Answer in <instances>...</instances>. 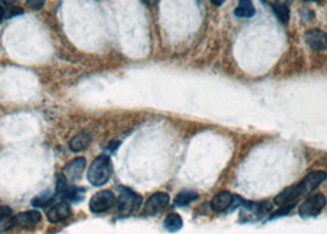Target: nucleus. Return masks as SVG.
<instances>
[{"label": "nucleus", "mask_w": 327, "mask_h": 234, "mask_svg": "<svg viewBox=\"0 0 327 234\" xmlns=\"http://www.w3.org/2000/svg\"><path fill=\"white\" fill-rule=\"evenodd\" d=\"M326 177L327 174L325 171H312V173L308 174V175L304 177L300 182L289 186L286 190L282 191L278 196H276L275 204L279 205L281 207L287 205H294L293 202L295 200L314 191L315 189L321 185V182L325 181Z\"/></svg>", "instance_id": "obj_1"}, {"label": "nucleus", "mask_w": 327, "mask_h": 234, "mask_svg": "<svg viewBox=\"0 0 327 234\" xmlns=\"http://www.w3.org/2000/svg\"><path fill=\"white\" fill-rule=\"evenodd\" d=\"M112 175V162L110 157L102 154L92 162L87 171V180L94 186L106 184Z\"/></svg>", "instance_id": "obj_2"}, {"label": "nucleus", "mask_w": 327, "mask_h": 234, "mask_svg": "<svg viewBox=\"0 0 327 234\" xmlns=\"http://www.w3.org/2000/svg\"><path fill=\"white\" fill-rule=\"evenodd\" d=\"M143 204L142 196L135 194L128 188H120V195L117 199V211L122 216H128L140 208Z\"/></svg>", "instance_id": "obj_3"}, {"label": "nucleus", "mask_w": 327, "mask_h": 234, "mask_svg": "<svg viewBox=\"0 0 327 234\" xmlns=\"http://www.w3.org/2000/svg\"><path fill=\"white\" fill-rule=\"evenodd\" d=\"M268 204H267V202L256 204V202L244 201V204L241 206L240 221L241 222L260 221L262 217L267 215V213L270 211V205Z\"/></svg>", "instance_id": "obj_4"}, {"label": "nucleus", "mask_w": 327, "mask_h": 234, "mask_svg": "<svg viewBox=\"0 0 327 234\" xmlns=\"http://www.w3.org/2000/svg\"><path fill=\"white\" fill-rule=\"evenodd\" d=\"M326 206V197L322 194L310 196L306 199L299 207V215L303 218H310V217H316L321 213L323 207Z\"/></svg>", "instance_id": "obj_5"}, {"label": "nucleus", "mask_w": 327, "mask_h": 234, "mask_svg": "<svg viewBox=\"0 0 327 234\" xmlns=\"http://www.w3.org/2000/svg\"><path fill=\"white\" fill-rule=\"evenodd\" d=\"M244 204V200L241 197L233 195L230 193H221L218 194L210 202V207L215 212H225L228 210H233V208L239 207Z\"/></svg>", "instance_id": "obj_6"}, {"label": "nucleus", "mask_w": 327, "mask_h": 234, "mask_svg": "<svg viewBox=\"0 0 327 234\" xmlns=\"http://www.w3.org/2000/svg\"><path fill=\"white\" fill-rule=\"evenodd\" d=\"M115 204V195L112 191L103 190L100 193L95 194L94 196L90 199L89 207L90 211L94 213H101L105 211L110 210Z\"/></svg>", "instance_id": "obj_7"}, {"label": "nucleus", "mask_w": 327, "mask_h": 234, "mask_svg": "<svg viewBox=\"0 0 327 234\" xmlns=\"http://www.w3.org/2000/svg\"><path fill=\"white\" fill-rule=\"evenodd\" d=\"M170 202V196L165 193H156L149 197L144 207V213L148 216H154L162 211Z\"/></svg>", "instance_id": "obj_8"}, {"label": "nucleus", "mask_w": 327, "mask_h": 234, "mask_svg": "<svg viewBox=\"0 0 327 234\" xmlns=\"http://www.w3.org/2000/svg\"><path fill=\"white\" fill-rule=\"evenodd\" d=\"M306 43L309 44L310 49L314 51H325L327 50V33L323 31L312 29L309 30L305 33Z\"/></svg>", "instance_id": "obj_9"}, {"label": "nucleus", "mask_w": 327, "mask_h": 234, "mask_svg": "<svg viewBox=\"0 0 327 234\" xmlns=\"http://www.w3.org/2000/svg\"><path fill=\"white\" fill-rule=\"evenodd\" d=\"M70 215H72V210H70L69 204L67 201H62L50 208L47 213V219L50 223H58V222L67 219Z\"/></svg>", "instance_id": "obj_10"}, {"label": "nucleus", "mask_w": 327, "mask_h": 234, "mask_svg": "<svg viewBox=\"0 0 327 234\" xmlns=\"http://www.w3.org/2000/svg\"><path fill=\"white\" fill-rule=\"evenodd\" d=\"M41 221V213L38 211H27L14 216V227H33Z\"/></svg>", "instance_id": "obj_11"}, {"label": "nucleus", "mask_w": 327, "mask_h": 234, "mask_svg": "<svg viewBox=\"0 0 327 234\" xmlns=\"http://www.w3.org/2000/svg\"><path fill=\"white\" fill-rule=\"evenodd\" d=\"M86 160L85 158H77L73 162H70L64 170V175H66L67 180H75L78 177H80L81 173L85 169Z\"/></svg>", "instance_id": "obj_12"}, {"label": "nucleus", "mask_w": 327, "mask_h": 234, "mask_svg": "<svg viewBox=\"0 0 327 234\" xmlns=\"http://www.w3.org/2000/svg\"><path fill=\"white\" fill-rule=\"evenodd\" d=\"M90 142H91L90 134L86 133V132H81V133L77 134V136L70 141L69 149L72 152L78 153V152H81V151H84L85 148H87V147H89V145H90Z\"/></svg>", "instance_id": "obj_13"}, {"label": "nucleus", "mask_w": 327, "mask_h": 234, "mask_svg": "<svg viewBox=\"0 0 327 234\" xmlns=\"http://www.w3.org/2000/svg\"><path fill=\"white\" fill-rule=\"evenodd\" d=\"M198 197L199 195L196 193V191L185 190V191H181L179 195L175 197L174 204L175 206H177V207H185V206L192 204L193 201L198 200Z\"/></svg>", "instance_id": "obj_14"}, {"label": "nucleus", "mask_w": 327, "mask_h": 234, "mask_svg": "<svg viewBox=\"0 0 327 234\" xmlns=\"http://www.w3.org/2000/svg\"><path fill=\"white\" fill-rule=\"evenodd\" d=\"M256 10L255 7L251 2H247V0H241L239 3V5L236 7V9L234 10V14H235L238 18H242V19H250L255 15Z\"/></svg>", "instance_id": "obj_15"}, {"label": "nucleus", "mask_w": 327, "mask_h": 234, "mask_svg": "<svg viewBox=\"0 0 327 234\" xmlns=\"http://www.w3.org/2000/svg\"><path fill=\"white\" fill-rule=\"evenodd\" d=\"M182 225H183L182 217L177 215V213H171V215H169L165 218V221H164V227H165V229L170 233L179 232V230L182 228Z\"/></svg>", "instance_id": "obj_16"}, {"label": "nucleus", "mask_w": 327, "mask_h": 234, "mask_svg": "<svg viewBox=\"0 0 327 234\" xmlns=\"http://www.w3.org/2000/svg\"><path fill=\"white\" fill-rule=\"evenodd\" d=\"M70 186H68V180L64 174H59L57 176V188H56V199L66 200Z\"/></svg>", "instance_id": "obj_17"}, {"label": "nucleus", "mask_w": 327, "mask_h": 234, "mask_svg": "<svg viewBox=\"0 0 327 234\" xmlns=\"http://www.w3.org/2000/svg\"><path fill=\"white\" fill-rule=\"evenodd\" d=\"M273 11H275L276 16L281 22L283 24H287L289 21V16H290V11H289V7L287 4H283V3H275L272 7Z\"/></svg>", "instance_id": "obj_18"}, {"label": "nucleus", "mask_w": 327, "mask_h": 234, "mask_svg": "<svg viewBox=\"0 0 327 234\" xmlns=\"http://www.w3.org/2000/svg\"><path fill=\"white\" fill-rule=\"evenodd\" d=\"M54 200H56V197L48 191V193H43V194H41L39 196L35 197V199L31 201V204H32L33 207H36V208H44L52 204Z\"/></svg>", "instance_id": "obj_19"}, {"label": "nucleus", "mask_w": 327, "mask_h": 234, "mask_svg": "<svg viewBox=\"0 0 327 234\" xmlns=\"http://www.w3.org/2000/svg\"><path fill=\"white\" fill-rule=\"evenodd\" d=\"M14 227V217L0 216V233H4Z\"/></svg>", "instance_id": "obj_20"}, {"label": "nucleus", "mask_w": 327, "mask_h": 234, "mask_svg": "<svg viewBox=\"0 0 327 234\" xmlns=\"http://www.w3.org/2000/svg\"><path fill=\"white\" fill-rule=\"evenodd\" d=\"M295 205H287V206H282L281 207V210H278L277 212H275L273 213L272 216L269 217V219H275V218H277V217H281V216H286L287 213H289L290 211H292V208L294 207Z\"/></svg>", "instance_id": "obj_21"}, {"label": "nucleus", "mask_w": 327, "mask_h": 234, "mask_svg": "<svg viewBox=\"0 0 327 234\" xmlns=\"http://www.w3.org/2000/svg\"><path fill=\"white\" fill-rule=\"evenodd\" d=\"M27 5H29L31 9L39 10V9H42V8H43L44 2H33V0H30V2H27Z\"/></svg>", "instance_id": "obj_22"}, {"label": "nucleus", "mask_w": 327, "mask_h": 234, "mask_svg": "<svg viewBox=\"0 0 327 234\" xmlns=\"http://www.w3.org/2000/svg\"><path fill=\"white\" fill-rule=\"evenodd\" d=\"M13 211L7 206H0V216H11Z\"/></svg>", "instance_id": "obj_23"}, {"label": "nucleus", "mask_w": 327, "mask_h": 234, "mask_svg": "<svg viewBox=\"0 0 327 234\" xmlns=\"http://www.w3.org/2000/svg\"><path fill=\"white\" fill-rule=\"evenodd\" d=\"M121 143L120 142H111L108 145V147H107V148L110 149V151H115V149H117L118 147H120Z\"/></svg>", "instance_id": "obj_24"}, {"label": "nucleus", "mask_w": 327, "mask_h": 234, "mask_svg": "<svg viewBox=\"0 0 327 234\" xmlns=\"http://www.w3.org/2000/svg\"><path fill=\"white\" fill-rule=\"evenodd\" d=\"M5 15H7V13H5V9L2 7V5H0V21H2V20L5 18Z\"/></svg>", "instance_id": "obj_25"}, {"label": "nucleus", "mask_w": 327, "mask_h": 234, "mask_svg": "<svg viewBox=\"0 0 327 234\" xmlns=\"http://www.w3.org/2000/svg\"><path fill=\"white\" fill-rule=\"evenodd\" d=\"M213 4H215V5H222L223 4V2H212Z\"/></svg>", "instance_id": "obj_26"}]
</instances>
